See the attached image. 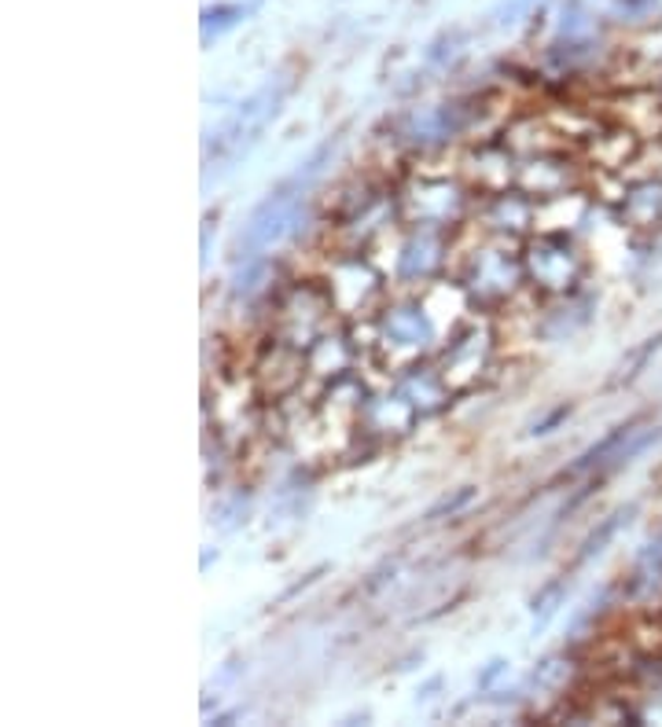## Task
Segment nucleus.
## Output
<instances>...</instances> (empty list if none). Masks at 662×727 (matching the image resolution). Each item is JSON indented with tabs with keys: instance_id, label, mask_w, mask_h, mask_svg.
<instances>
[{
	"instance_id": "nucleus-1",
	"label": "nucleus",
	"mask_w": 662,
	"mask_h": 727,
	"mask_svg": "<svg viewBox=\"0 0 662 727\" xmlns=\"http://www.w3.org/2000/svg\"><path fill=\"white\" fill-rule=\"evenodd\" d=\"M328 151H331V144L320 147L317 155L306 162V169H298V174L291 180H284L276 191H269V199L255 210V214H250V225H247L244 236H239V254L244 258L258 254V250H265L269 242H276L291 225H295L298 199H303V191L314 184V177L320 174V162L328 158Z\"/></svg>"
},
{
	"instance_id": "nucleus-2",
	"label": "nucleus",
	"mask_w": 662,
	"mask_h": 727,
	"mask_svg": "<svg viewBox=\"0 0 662 727\" xmlns=\"http://www.w3.org/2000/svg\"><path fill=\"white\" fill-rule=\"evenodd\" d=\"M284 96H287V81H269L262 93L250 96L247 104L217 129L214 140H210V147H206L210 166H214V162H217V166H228V162H236L239 155H247L250 144H255V140L265 133L269 121L280 115V104H284Z\"/></svg>"
},
{
	"instance_id": "nucleus-3",
	"label": "nucleus",
	"mask_w": 662,
	"mask_h": 727,
	"mask_svg": "<svg viewBox=\"0 0 662 727\" xmlns=\"http://www.w3.org/2000/svg\"><path fill=\"white\" fill-rule=\"evenodd\" d=\"M527 279L545 295H570L586 276V258L564 231H545L527 247L523 254Z\"/></svg>"
},
{
	"instance_id": "nucleus-4",
	"label": "nucleus",
	"mask_w": 662,
	"mask_h": 727,
	"mask_svg": "<svg viewBox=\"0 0 662 727\" xmlns=\"http://www.w3.org/2000/svg\"><path fill=\"white\" fill-rule=\"evenodd\" d=\"M430 342H435V323H430L427 309L413 301V306H390L379 312L376 320V349L383 353L390 368H409L419 360Z\"/></svg>"
},
{
	"instance_id": "nucleus-5",
	"label": "nucleus",
	"mask_w": 662,
	"mask_h": 727,
	"mask_svg": "<svg viewBox=\"0 0 662 727\" xmlns=\"http://www.w3.org/2000/svg\"><path fill=\"white\" fill-rule=\"evenodd\" d=\"M523 276H527L523 258L508 254L497 242V247H483L468 258L464 272H460V287H464L471 301H478V306H500V301L516 295Z\"/></svg>"
},
{
	"instance_id": "nucleus-6",
	"label": "nucleus",
	"mask_w": 662,
	"mask_h": 727,
	"mask_svg": "<svg viewBox=\"0 0 662 727\" xmlns=\"http://www.w3.org/2000/svg\"><path fill=\"white\" fill-rule=\"evenodd\" d=\"M405 214L413 221V228L441 231L464 214V195L449 180H419V188L405 195Z\"/></svg>"
},
{
	"instance_id": "nucleus-7",
	"label": "nucleus",
	"mask_w": 662,
	"mask_h": 727,
	"mask_svg": "<svg viewBox=\"0 0 662 727\" xmlns=\"http://www.w3.org/2000/svg\"><path fill=\"white\" fill-rule=\"evenodd\" d=\"M324 290L339 312H365L379 298V276L360 258H343L331 265Z\"/></svg>"
},
{
	"instance_id": "nucleus-8",
	"label": "nucleus",
	"mask_w": 662,
	"mask_h": 727,
	"mask_svg": "<svg viewBox=\"0 0 662 727\" xmlns=\"http://www.w3.org/2000/svg\"><path fill=\"white\" fill-rule=\"evenodd\" d=\"M486 364H489V335L478 331V323H471V327L457 331L453 342H449L438 376L446 379L449 390H464L483 376Z\"/></svg>"
},
{
	"instance_id": "nucleus-9",
	"label": "nucleus",
	"mask_w": 662,
	"mask_h": 727,
	"mask_svg": "<svg viewBox=\"0 0 662 727\" xmlns=\"http://www.w3.org/2000/svg\"><path fill=\"white\" fill-rule=\"evenodd\" d=\"M618 217L637 231H662V174H648L626 188Z\"/></svg>"
},
{
	"instance_id": "nucleus-10",
	"label": "nucleus",
	"mask_w": 662,
	"mask_h": 727,
	"mask_svg": "<svg viewBox=\"0 0 662 727\" xmlns=\"http://www.w3.org/2000/svg\"><path fill=\"white\" fill-rule=\"evenodd\" d=\"M441 265V239L435 228H416V236L401 247L398 276L401 279H427Z\"/></svg>"
},
{
	"instance_id": "nucleus-11",
	"label": "nucleus",
	"mask_w": 662,
	"mask_h": 727,
	"mask_svg": "<svg viewBox=\"0 0 662 727\" xmlns=\"http://www.w3.org/2000/svg\"><path fill=\"white\" fill-rule=\"evenodd\" d=\"M523 191L534 199H556V195H567V184H570V169L559 166L556 158H537L530 162L523 169Z\"/></svg>"
},
{
	"instance_id": "nucleus-12",
	"label": "nucleus",
	"mask_w": 662,
	"mask_h": 727,
	"mask_svg": "<svg viewBox=\"0 0 662 727\" xmlns=\"http://www.w3.org/2000/svg\"><path fill=\"white\" fill-rule=\"evenodd\" d=\"M634 151H637V136L634 133H604V136H596L593 140V155L604 162L607 169H618V166H626L629 158H634Z\"/></svg>"
},
{
	"instance_id": "nucleus-13",
	"label": "nucleus",
	"mask_w": 662,
	"mask_h": 727,
	"mask_svg": "<svg viewBox=\"0 0 662 727\" xmlns=\"http://www.w3.org/2000/svg\"><path fill=\"white\" fill-rule=\"evenodd\" d=\"M239 19H244V8H233V4L206 8L203 12V45H210V37H221L225 29H233Z\"/></svg>"
},
{
	"instance_id": "nucleus-14",
	"label": "nucleus",
	"mask_w": 662,
	"mask_h": 727,
	"mask_svg": "<svg viewBox=\"0 0 662 727\" xmlns=\"http://www.w3.org/2000/svg\"><path fill=\"white\" fill-rule=\"evenodd\" d=\"M622 519H626V511L611 514V519H607L604 525H600V529L593 533V537H589L586 544H581V555H578V562H586L589 555H600V551H604V544H607V540H611V537H615V533H618Z\"/></svg>"
},
{
	"instance_id": "nucleus-15",
	"label": "nucleus",
	"mask_w": 662,
	"mask_h": 727,
	"mask_svg": "<svg viewBox=\"0 0 662 727\" xmlns=\"http://www.w3.org/2000/svg\"><path fill=\"white\" fill-rule=\"evenodd\" d=\"M471 497H475V489H471V485H468V489H460V492H457V497H453V500H449V497H446V500H441V503H438V508H430V511H427V522H435V519H441V514H457V511H460V508H464V503L471 500Z\"/></svg>"
}]
</instances>
